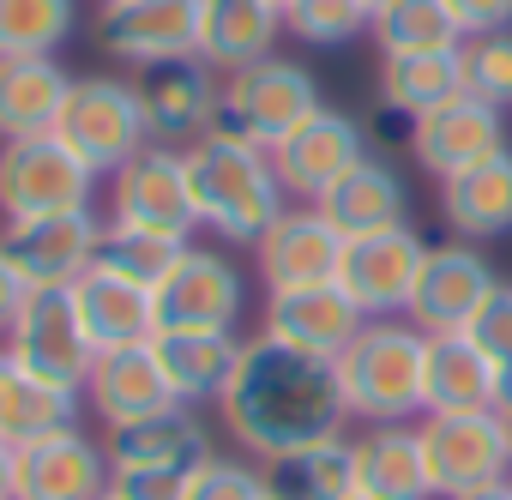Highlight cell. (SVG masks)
I'll use <instances>...</instances> for the list:
<instances>
[{
    "mask_svg": "<svg viewBox=\"0 0 512 500\" xmlns=\"http://www.w3.org/2000/svg\"><path fill=\"white\" fill-rule=\"evenodd\" d=\"M217 422L247 458L266 464L308 440L344 434L350 410L338 392V368L326 356L290 350L272 332H253V338H241V362H235L229 392L217 398Z\"/></svg>",
    "mask_w": 512,
    "mask_h": 500,
    "instance_id": "cell-1",
    "label": "cell"
},
{
    "mask_svg": "<svg viewBox=\"0 0 512 500\" xmlns=\"http://www.w3.org/2000/svg\"><path fill=\"white\" fill-rule=\"evenodd\" d=\"M181 157H187V187H193L199 229H211L229 247H260V235L290 211V193L272 169V151H260V145L205 133Z\"/></svg>",
    "mask_w": 512,
    "mask_h": 500,
    "instance_id": "cell-2",
    "label": "cell"
},
{
    "mask_svg": "<svg viewBox=\"0 0 512 500\" xmlns=\"http://www.w3.org/2000/svg\"><path fill=\"white\" fill-rule=\"evenodd\" d=\"M422 362L428 332L410 320H368L356 344L332 362L350 422H416L422 416Z\"/></svg>",
    "mask_w": 512,
    "mask_h": 500,
    "instance_id": "cell-3",
    "label": "cell"
},
{
    "mask_svg": "<svg viewBox=\"0 0 512 500\" xmlns=\"http://www.w3.org/2000/svg\"><path fill=\"white\" fill-rule=\"evenodd\" d=\"M314 109H320L314 73L296 67V61H284V55H266V61H253V67L217 79L211 133L247 139V145H260V151H278Z\"/></svg>",
    "mask_w": 512,
    "mask_h": 500,
    "instance_id": "cell-4",
    "label": "cell"
},
{
    "mask_svg": "<svg viewBox=\"0 0 512 500\" xmlns=\"http://www.w3.org/2000/svg\"><path fill=\"white\" fill-rule=\"evenodd\" d=\"M97 181L103 175L61 133L0 139V217L7 223L85 211V205H97Z\"/></svg>",
    "mask_w": 512,
    "mask_h": 500,
    "instance_id": "cell-5",
    "label": "cell"
},
{
    "mask_svg": "<svg viewBox=\"0 0 512 500\" xmlns=\"http://www.w3.org/2000/svg\"><path fill=\"white\" fill-rule=\"evenodd\" d=\"M97 175H115L127 169L145 145H151V127H145V103H139V79H121V73H91V79H73V97L61 109V127H55Z\"/></svg>",
    "mask_w": 512,
    "mask_h": 500,
    "instance_id": "cell-6",
    "label": "cell"
},
{
    "mask_svg": "<svg viewBox=\"0 0 512 500\" xmlns=\"http://www.w3.org/2000/svg\"><path fill=\"white\" fill-rule=\"evenodd\" d=\"M157 332H235L247 314V278L217 241H187L175 272L151 290Z\"/></svg>",
    "mask_w": 512,
    "mask_h": 500,
    "instance_id": "cell-7",
    "label": "cell"
},
{
    "mask_svg": "<svg viewBox=\"0 0 512 500\" xmlns=\"http://www.w3.org/2000/svg\"><path fill=\"white\" fill-rule=\"evenodd\" d=\"M416 434H422V458H428L434 500H464V494L494 488V482L512 476V452H506V434H500L494 410L416 416Z\"/></svg>",
    "mask_w": 512,
    "mask_h": 500,
    "instance_id": "cell-8",
    "label": "cell"
},
{
    "mask_svg": "<svg viewBox=\"0 0 512 500\" xmlns=\"http://www.w3.org/2000/svg\"><path fill=\"white\" fill-rule=\"evenodd\" d=\"M0 350H7L25 374H37L49 386H67L79 398H85V374L97 362V344H91V332L79 320L73 290H31L19 326L7 332V344H0Z\"/></svg>",
    "mask_w": 512,
    "mask_h": 500,
    "instance_id": "cell-9",
    "label": "cell"
},
{
    "mask_svg": "<svg viewBox=\"0 0 512 500\" xmlns=\"http://www.w3.org/2000/svg\"><path fill=\"white\" fill-rule=\"evenodd\" d=\"M97 49L133 73L199 61V0H109L97 13Z\"/></svg>",
    "mask_w": 512,
    "mask_h": 500,
    "instance_id": "cell-10",
    "label": "cell"
},
{
    "mask_svg": "<svg viewBox=\"0 0 512 500\" xmlns=\"http://www.w3.org/2000/svg\"><path fill=\"white\" fill-rule=\"evenodd\" d=\"M494 290H500V278L476 241H464V235L428 241V260H422V278H416L404 320L422 332H470V320L488 308Z\"/></svg>",
    "mask_w": 512,
    "mask_h": 500,
    "instance_id": "cell-11",
    "label": "cell"
},
{
    "mask_svg": "<svg viewBox=\"0 0 512 500\" xmlns=\"http://www.w3.org/2000/svg\"><path fill=\"white\" fill-rule=\"evenodd\" d=\"M103 217L97 205L61 211V217H31V223H0V254H7L31 290H73L97 266Z\"/></svg>",
    "mask_w": 512,
    "mask_h": 500,
    "instance_id": "cell-12",
    "label": "cell"
},
{
    "mask_svg": "<svg viewBox=\"0 0 512 500\" xmlns=\"http://www.w3.org/2000/svg\"><path fill=\"white\" fill-rule=\"evenodd\" d=\"M109 223L193 241L199 211H193V187H187V157L169 145H145L127 169H115L109 175Z\"/></svg>",
    "mask_w": 512,
    "mask_h": 500,
    "instance_id": "cell-13",
    "label": "cell"
},
{
    "mask_svg": "<svg viewBox=\"0 0 512 500\" xmlns=\"http://www.w3.org/2000/svg\"><path fill=\"white\" fill-rule=\"evenodd\" d=\"M368 157V139H362V121L344 115V109H314L278 151H272V169L290 193V205H320L356 163Z\"/></svg>",
    "mask_w": 512,
    "mask_h": 500,
    "instance_id": "cell-14",
    "label": "cell"
},
{
    "mask_svg": "<svg viewBox=\"0 0 512 500\" xmlns=\"http://www.w3.org/2000/svg\"><path fill=\"white\" fill-rule=\"evenodd\" d=\"M422 260H428V241L404 223V229H386V235L344 241L338 284L368 320H404L410 296H416V278H422Z\"/></svg>",
    "mask_w": 512,
    "mask_h": 500,
    "instance_id": "cell-15",
    "label": "cell"
},
{
    "mask_svg": "<svg viewBox=\"0 0 512 500\" xmlns=\"http://www.w3.org/2000/svg\"><path fill=\"white\" fill-rule=\"evenodd\" d=\"M109 476V446L91 440L79 422L13 452V500H103Z\"/></svg>",
    "mask_w": 512,
    "mask_h": 500,
    "instance_id": "cell-16",
    "label": "cell"
},
{
    "mask_svg": "<svg viewBox=\"0 0 512 500\" xmlns=\"http://www.w3.org/2000/svg\"><path fill=\"white\" fill-rule=\"evenodd\" d=\"M362 326H368V314L344 296V284L266 290V320H260V332H272V338L290 344V350H308V356L338 362V356L356 344Z\"/></svg>",
    "mask_w": 512,
    "mask_h": 500,
    "instance_id": "cell-17",
    "label": "cell"
},
{
    "mask_svg": "<svg viewBox=\"0 0 512 500\" xmlns=\"http://www.w3.org/2000/svg\"><path fill=\"white\" fill-rule=\"evenodd\" d=\"M266 290H296V284H338L344 266V235L332 229V217L320 205H290L253 247Z\"/></svg>",
    "mask_w": 512,
    "mask_h": 500,
    "instance_id": "cell-18",
    "label": "cell"
},
{
    "mask_svg": "<svg viewBox=\"0 0 512 500\" xmlns=\"http://www.w3.org/2000/svg\"><path fill=\"white\" fill-rule=\"evenodd\" d=\"M494 151H506V115L476 103V97H464V91L452 103L428 109L416 121V145H410L416 169H428L434 181H452V175L488 163Z\"/></svg>",
    "mask_w": 512,
    "mask_h": 500,
    "instance_id": "cell-19",
    "label": "cell"
},
{
    "mask_svg": "<svg viewBox=\"0 0 512 500\" xmlns=\"http://www.w3.org/2000/svg\"><path fill=\"white\" fill-rule=\"evenodd\" d=\"M85 410L103 416V428H127L145 416L175 410V392L163 380V362L151 344H127V350H97L91 374H85Z\"/></svg>",
    "mask_w": 512,
    "mask_h": 500,
    "instance_id": "cell-20",
    "label": "cell"
},
{
    "mask_svg": "<svg viewBox=\"0 0 512 500\" xmlns=\"http://www.w3.org/2000/svg\"><path fill=\"white\" fill-rule=\"evenodd\" d=\"M139 103H145V127L151 145L187 151L211 133V109H217V73L205 61H175V67H151L139 73Z\"/></svg>",
    "mask_w": 512,
    "mask_h": 500,
    "instance_id": "cell-21",
    "label": "cell"
},
{
    "mask_svg": "<svg viewBox=\"0 0 512 500\" xmlns=\"http://www.w3.org/2000/svg\"><path fill=\"white\" fill-rule=\"evenodd\" d=\"M103 446H109V464H115V470H175V476H193L205 458H217L211 422H205L193 404H175V410H163V416L109 428Z\"/></svg>",
    "mask_w": 512,
    "mask_h": 500,
    "instance_id": "cell-22",
    "label": "cell"
},
{
    "mask_svg": "<svg viewBox=\"0 0 512 500\" xmlns=\"http://www.w3.org/2000/svg\"><path fill=\"white\" fill-rule=\"evenodd\" d=\"M278 37H284L278 0H199V61L217 79L266 61Z\"/></svg>",
    "mask_w": 512,
    "mask_h": 500,
    "instance_id": "cell-23",
    "label": "cell"
},
{
    "mask_svg": "<svg viewBox=\"0 0 512 500\" xmlns=\"http://www.w3.org/2000/svg\"><path fill=\"white\" fill-rule=\"evenodd\" d=\"M500 380L488 356L476 350L470 332H428V362H422V416H464V410H494Z\"/></svg>",
    "mask_w": 512,
    "mask_h": 500,
    "instance_id": "cell-24",
    "label": "cell"
},
{
    "mask_svg": "<svg viewBox=\"0 0 512 500\" xmlns=\"http://www.w3.org/2000/svg\"><path fill=\"white\" fill-rule=\"evenodd\" d=\"M356 440V494L362 500H434L416 422H368Z\"/></svg>",
    "mask_w": 512,
    "mask_h": 500,
    "instance_id": "cell-25",
    "label": "cell"
},
{
    "mask_svg": "<svg viewBox=\"0 0 512 500\" xmlns=\"http://www.w3.org/2000/svg\"><path fill=\"white\" fill-rule=\"evenodd\" d=\"M320 211L332 217V229H338L344 241L386 235V229H404V223H410V187H404V175H398L386 157L368 151V157L320 199Z\"/></svg>",
    "mask_w": 512,
    "mask_h": 500,
    "instance_id": "cell-26",
    "label": "cell"
},
{
    "mask_svg": "<svg viewBox=\"0 0 512 500\" xmlns=\"http://www.w3.org/2000/svg\"><path fill=\"white\" fill-rule=\"evenodd\" d=\"M67 97H73V73L55 55H13V61H0V139L55 133Z\"/></svg>",
    "mask_w": 512,
    "mask_h": 500,
    "instance_id": "cell-27",
    "label": "cell"
},
{
    "mask_svg": "<svg viewBox=\"0 0 512 500\" xmlns=\"http://www.w3.org/2000/svg\"><path fill=\"white\" fill-rule=\"evenodd\" d=\"M157 362H163V380L175 392V404H217L235 380V362H241V338L235 332H157L151 338Z\"/></svg>",
    "mask_w": 512,
    "mask_h": 500,
    "instance_id": "cell-28",
    "label": "cell"
},
{
    "mask_svg": "<svg viewBox=\"0 0 512 500\" xmlns=\"http://www.w3.org/2000/svg\"><path fill=\"white\" fill-rule=\"evenodd\" d=\"M73 302H79V320L91 332L97 350H127V344H151L157 338V302L151 290L91 266L79 284H73Z\"/></svg>",
    "mask_w": 512,
    "mask_h": 500,
    "instance_id": "cell-29",
    "label": "cell"
},
{
    "mask_svg": "<svg viewBox=\"0 0 512 500\" xmlns=\"http://www.w3.org/2000/svg\"><path fill=\"white\" fill-rule=\"evenodd\" d=\"M272 500H356V440L326 434L260 464Z\"/></svg>",
    "mask_w": 512,
    "mask_h": 500,
    "instance_id": "cell-30",
    "label": "cell"
},
{
    "mask_svg": "<svg viewBox=\"0 0 512 500\" xmlns=\"http://www.w3.org/2000/svg\"><path fill=\"white\" fill-rule=\"evenodd\" d=\"M440 217L452 223V235L464 241H494L512 235V145L494 151L488 163L440 181Z\"/></svg>",
    "mask_w": 512,
    "mask_h": 500,
    "instance_id": "cell-31",
    "label": "cell"
},
{
    "mask_svg": "<svg viewBox=\"0 0 512 500\" xmlns=\"http://www.w3.org/2000/svg\"><path fill=\"white\" fill-rule=\"evenodd\" d=\"M79 404H85L79 392L25 374L7 350H0V446L19 452V446L43 440V434H55V428H73V422H79Z\"/></svg>",
    "mask_w": 512,
    "mask_h": 500,
    "instance_id": "cell-32",
    "label": "cell"
},
{
    "mask_svg": "<svg viewBox=\"0 0 512 500\" xmlns=\"http://www.w3.org/2000/svg\"><path fill=\"white\" fill-rule=\"evenodd\" d=\"M380 43V61L386 55H452L464 49V25L452 19L446 0H386L374 13V31Z\"/></svg>",
    "mask_w": 512,
    "mask_h": 500,
    "instance_id": "cell-33",
    "label": "cell"
},
{
    "mask_svg": "<svg viewBox=\"0 0 512 500\" xmlns=\"http://www.w3.org/2000/svg\"><path fill=\"white\" fill-rule=\"evenodd\" d=\"M464 91V67H458V49L452 55H386L380 61V91L386 103H398L404 115H428L440 103H452Z\"/></svg>",
    "mask_w": 512,
    "mask_h": 500,
    "instance_id": "cell-34",
    "label": "cell"
},
{
    "mask_svg": "<svg viewBox=\"0 0 512 500\" xmlns=\"http://www.w3.org/2000/svg\"><path fill=\"white\" fill-rule=\"evenodd\" d=\"M187 254V241L181 235H157V229H133V223H109L103 217V241H97V266L139 284V290H157L175 260Z\"/></svg>",
    "mask_w": 512,
    "mask_h": 500,
    "instance_id": "cell-35",
    "label": "cell"
},
{
    "mask_svg": "<svg viewBox=\"0 0 512 500\" xmlns=\"http://www.w3.org/2000/svg\"><path fill=\"white\" fill-rule=\"evenodd\" d=\"M79 25V0H0V61L61 55Z\"/></svg>",
    "mask_w": 512,
    "mask_h": 500,
    "instance_id": "cell-36",
    "label": "cell"
},
{
    "mask_svg": "<svg viewBox=\"0 0 512 500\" xmlns=\"http://www.w3.org/2000/svg\"><path fill=\"white\" fill-rule=\"evenodd\" d=\"M284 31L296 43H308V49H338V43L374 31V7L368 0H290Z\"/></svg>",
    "mask_w": 512,
    "mask_h": 500,
    "instance_id": "cell-37",
    "label": "cell"
},
{
    "mask_svg": "<svg viewBox=\"0 0 512 500\" xmlns=\"http://www.w3.org/2000/svg\"><path fill=\"white\" fill-rule=\"evenodd\" d=\"M458 67H464V97H476V103H488L500 115L512 109V31L464 37Z\"/></svg>",
    "mask_w": 512,
    "mask_h": 500,
    "instance_id": "cell-38",
    "label": "cell"
},
{
    "mask_svg": "<svg viewBox=\"0 0 512 500\" xmlns=\"http://www.w3.org/2000/svg\"><path fill=\"white\" fill-rule=\"evenodd\" d=\"M181 500H266V470L260 458H205L187 476Z\"/></svg>",
    "mask_w": 512,
    "mask_h": 500,
    "instance_id": "cell-39",
    "label": "cell"
},
{
    "mask_svg": "<svg viewBox=\"0 0 512 500\" xmlns=\"http://www.w3.org/2000/svg\"><path fill=\"white\" fill-rule=\"evenodd\" d=\"M470 338H476V350L488 356V368H494V380H500V398H512V284H500V290L488 296V308L470 320Z\"/></svg>",
    "mask_w": 512,
    "mask_h": 500,
    "instance_id": "cell-40",
    "label": "cell"
},
{
    "mask_svg": "<svg viewBox=\"0 0 512 500\" xmlns=\"http://www.w3.org/2000/svg\"><path fill=\"white\" fill-rule=\"evenodd\" d=\"M362 139H368V151L374 157H410V145H416V115H404L398 103H386V97H374V109L362 115Z\"/></svg>",
    "mask_w": 512,
    "mask_h": 500,
    "instance_id": "cell-41",
    "label": "cell"
},
{
    "mask_svg": "<svg viewBox=\"0 0 512 500\" xmlns=\"http://www.w3.org/2000/svg\"><path fill=\"white\" fill-rule=\"evenodd\" d=\"M187 476L175 470H115L109 476V500H181Z\"/></svg>",
    "mask_w": 512,
    "mask_h": 500,
    "instance_id": "cell-42",
    "label": "cell"
},
{
    "mask_svg": "<svg viewBox=\"0 0 512 500\" xmlns=\"http://www.w3.org/2000/svg\"><path fill=\"white\" fill-rule=\"evenodd\" d=\"M452 19L464 25V37H482V31H512V0H446Z\"/></svg>",
    "mask_w": 512,
    "mask_h": 500,
    "instance_id": "cell-43",
    "label": "cell"
},
{
    "mask_svg": "<svg viewBox=\"0 0 512 500\" xmlns=\"http://www.w3.org/2000/svg\"><path fill=\"white\" fill-rule=\"evenodd\" d=\"M25 302H31V284H25V272H19L7 254H0V344H7V332L19 326Z\"/></svg>",
    "mask_w": 512,
    "mask_h": 500,
    "instance_id": "cell-44",
    "label": "cell"
},
{
    "mask_svg": "<svg viewBox=\"0 0 512 500\" xmlns=\"http://www.w3.org/2000/svg\"><path fill=\"white\" fill-rule=\"evenodd\" d=\"M0 500H13V446H0Z\"/></svg>",
    "mask_w": 512,
    "mask_h": 500,
    "instance_id": "cell-45",
    "label": "cell"
},
{
    "mask_svg": "<svg viewBox=\"0 0 512 500\" xmlns=\"http://www.w3.org/2000/svg\"><path fill=\"white\" fill-rule=\"evenodd\" d=\"M494 422H500V434H506V452H512V398H500V404H494Z\"/></svg>",
    "mask_w": 512,
    "mask_h": 500,
    "instance_id": "cell-46",
    "label": "cell"
},
{
    "mask_svg": "<svg viewBox=\"0 0 512 500\" xmlns=\"http://www.w3.org/2000/svg\"><path fill=\"white\" fill-rule=\"evenodd\" d=\"M464 500H512V476L494 482V488H476V494H464Z\"/></svg>",
    "mask_w": 512,
    "mask_h": 500,
    "instance_id": "cell-47",
    "label": "cell"
},
{
    "mask_svg": "<svg viewBox=\"0 0 512 500\" xmlns=\"http://www.w3.org/2000/svg\"><path fill=\"white\" fill-rule=\"evenodd\" d=\"M368 7H374V13H380V7H386V0H368Z\"/></svg>",
    "mask_w": 512,
    "mask_h": 500,
    "instance_id": "cell-48",
    "label": "cell"
},
{
    "mask_svg": "<svg viewBox=\"0 0 512 500\" xmlns=\"http://www.w3.org/2000/svg\"><path fill=\"white\" fill-rule=\"evenodd\" d=\"M278 7H290V0H278Z\"/></svg>",
    "mask_w": 512,
    "mask_h": 500,
    "instance_id": "cell-49",
    "label": "cell"
},
{
    "mask_svg": "<svg viewBox=\"0 0 512 500\" xmlns=\"http://www.w3.org/2000/svg\"><path fill=\"white\" fill-rule=\"evenodd\" d=\"M103 7H109V0H103Z\"/></svg>",
    "mask_w": 512,
    "mask_h": 500,
    "instance_id": "cell-50",
    "label": "cell"
},
{
    "mask_svg": "<svg viewBox=\"0 0 512 500\" xmlns=\"http://www.w3.org/2000/svg\"><path fill=\"white\" fill-rule=\"evenodd\" d=\"M266 500H272V494H266Z\"/></svg>",
    "mask_w": 512,
    "mask_h": 500,
    "instance_id": "cell-51",
    "label": "cell"
},
{
    "mask_svg": "<svg viewBox=\"0 0 512 500\" xmlns=\"http://www.w3.org/2000/svg\"><path fill=\"white\" fill-rule=\"evenodd\" d=\"M103 500H109V494H103Z\"/></svg>",
    "mask_w": 512,
    "mask_h": 500,
    "instance_id": "cell-52",
    "label": "cell"
},
{
    "mask_svg": "<svg viewBox=\"0 0 512 500\" xmlns=\"http://www.w3.org/2000/svg\"><path fill=\"white\" fill-rule=\"evenodd\" d=\"M356 500H362V494H356Z\"/></svg>",
    "mask_w": 512,
    "mask_h": 500,
    "instance_id": "cell-53",
    "label": "cell"
}]
</instances>
